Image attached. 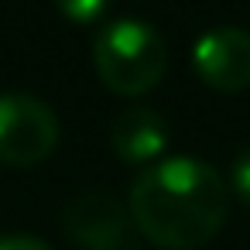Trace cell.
<instances>
[{"label":"cell","instance_id":"cell-4","mask_svg":"<svg viewBox=\"0 0 250 250\" xmlns=\"http://www.w3.org/2000/svg\"><path fill=\"white\" fill-rule=\"evenodd\" d=\"M62 229L79 250H134V219L110 192H83L62 209Z\"/></svg>","mask_w":250,"mask_h":250},{"label":"cell","instance_id":"cell-3","mask_svg":"<svg viewBox=\"0 0 250 250\" xmlns=\"http://www.w3.org/2000/svg\"><path fill=\"white\" fill-rule=\"evenodd\" d=\"M59 144L55 110L31 93H0V165L35 168Z\"/></svg>","mask_w":250,"mask_h":250},{"label":"cell","instance_id":"cell-6","mask_svg":"<svg viewBox=\"0 0 250 250\" xmlns=\"http://www.w3.org/2000/svg\"><path fill=\"white\" fill-rule=\"evenodd\" d=\"M168 124L151 106H127L110 130V147L127 165H154L168 151Z\"/></svg>","mask_w":250,"mask_h":250},{"label":"cell","instance_id":"cell-5","mask_svg":"<svg viewBox=\"0 0 250 250\" xmlns=\"http://www.w3.org/2000/svg\"><path fill=\"white\" fill-rule=\"evenodd\" d=\"M195 76L219 89L240 93L250 86V31L243 28H212L192 45Z\"/></svg>","mask_w":250,"mask_h":250},{"label":"cell","instance_id":"cell-8","mask_svg":"<svg viewBox=\"0 0 250 250\" xmlns=\"http://www.w3.org/2000/svg\"><path fill=\"white\" fill-rule=\"evenodd\" d=\"M229 188H233V195H236L243 206H250V144L233 158V168H229Z\"/></svg>","mask_w":250,"mask_h":250},{"label":"cell","instance_id":"cell-7","mask_svg":"<svg viewBox=\"0 0 250 250\" xmlns=\"http://www.w3.org/2000/svg\"><path fill=\"white\" fill-rule=\"evenodd\" d=\"M55 7L72 24H93V21H100L106 14L110 0H55Z\"/></svg>","mask_w":250,"mask_h":250},{"label":"cell","instance_id":"cell-9","mask_svg":"<svg viewBox=\"0 0 250 250\" xmlns=\"http://www.w3.org/2000/svg\"><path fill=\"white\" fill-rule=\"evenodd\" d=\"M0 250H52V247L28 233H7V236H0Z\"/></svg>","mask_w":250,"mask_h":250},{"label":"cell","instance_id":"cell-2","mask_svg":"<svg viewBox=\"0 0 250 250\" xmlns=\"http://www.w3.org/2000/svg\"><path fill=\"white\" fill-rule=\"evenodd\" d=\"M93 65L117 96H144L168 69V48L158 28L141 18H113L96 31Z\"/></svg>","mask_w":250,"mask_h":250},{"label":"cell","instance_id":"cell-1","mask_svg":"<svg viewBox=\"0 0 250 250\" xmlns=\"http://www.w3.org/2000/svg\"><path fill=\"white\" fill-rule=\"evenodd\" d=\"M127 209L151 243L195 250L219 233L229 212V185L209 161L175 154L147 165L134 178Z\"/></svg>","mask_w":250,"mask_h":250}]
</instances>
